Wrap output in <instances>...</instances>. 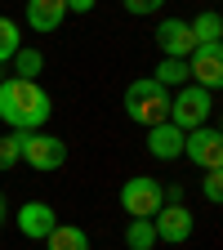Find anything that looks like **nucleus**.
I'll return each instance as SVG.
<instances>
[{"mask_svg":"<svg viewBox=\"0 0 223 250\" xmlns=\"http://www.w3.org/2000/svg\"><path fill=\"white\" fill-rule=\"evenodd\" d=\"M156 85H165L170 94L179 89V85H187V62L183 58H161V62H156V76H152Z\"/></svg>","mask_w":223,"mask_h":250,"instance_id":"16","label":"nucleus"},{"mask_svg":"<svg viewBox=\"0 0 223 250\" xmlns=\"http://www.w3.org/2000/svg\"><path fill=\"white\" fill-rule=\"evenodd\" d=\"M125 246H130V250H152L156 246L152 219H130V224H125Z\"/></svg>","mask_w":223,"mask_h":250,"instance_id":"17","label":"nucleus"},{"mask_svg":"<svg viewBox=\"0 0 223 250\" xmlns=\"http://www.w3.org/2000/svg\"><path fill=\"white\" fill-rule=\"evenodd\" d=\"M183 62H187V81H192V85H201V89H210V94L223 85V41L197 45Z\"/></svg>","mask_w":223,"mask_h":250,"instance_id":"6","label":"nucleus"},{"mask_svg":"<svg viewBox=\"0 0 223 250\" xmlns=\"http://www.w3.org/2000/svg\"><path fill=\"white\" fill-rule=\"evenodd\" d=\"M156 45H161V58H187L197 45H192V31H187L183 18H165L156 27Z\"/></svg>","mask_w":223,"mask_h":250,"instance_id":"10","label":"nucleus"},{"mask_svg":"<svg viewBox=\"0 0 223 250\" xmlns=\"http://www.w3.org/2000/svg\"><path fill=\"white\" fill-rule=\"evenodd\" d=\"M183 156L201 170H219L223 166V134L214 125H197V130L183 134Z\"/></svg>","mask_w":223,"mask_h":250,"instance_id":"7","label":"nucleus"},{"mask_svg":"<svg viewBox=\"0 0 223 250\" xmlns=\"http://www.w3.org/2000/svg\"><path fill=\"white\" fill-rule=\"evenodd\" d=\"M67 18V5L62 0H27V27L41 31V36H54Z\"/></svg>","mask_w":223,"mask_h":250,"instance_id":"12","label":"nucleus"},{"mask_svg":"<svg viewBox=\"0 0 223 250\" xmlns=\"http://www.w3.org/2000/svg\"><path fill=\"white\" fill-rule=\"evenodd\" d=\"M5 214H9V210H5V197H0V224H5Z\"/></svg>","mask_w":223,"mask_h":250,"instance_id":"23","label":"nucleus"},{"mask_svg":"<svg viewBox=\"0 0 223 250\" xmlns=\"http://www.w3.org/2000/svg\"><path fill=\"white\" fill-rule=\"evenodd\" d=\"M121 206H125V214H130V219H152L156 210L165 206L161 183H156V179H147V174L125 179V188H121Z\"/></svg>","mask_w":223,"mask_h":250,"instance_id":"5","label":"nucleus"},{"mask_svg":"<svg viewBox=\"0 0 223 250\" xmlns=\"http://www.w3.org/2000/svg\"><path fill=\"white\" fill-rule=\"evenodd\" d=\"M54 224H58V214H54L49 201H22L18 206V232L27 241H45L54 232Z\"/></svg>","mask_w":223,"mask_h":250,"instance_id":"9","label":"nucleus"},{"mask_svg":"<svg viewBox=\"0 0 223 250\" xmlns=\"http://www.w3.org/2000/svg\"><path fill=\"white\" fill-rule=\"evenodd\" d=\"M22 161H27L31 170H41V174L62 170V161H67V143H62L58 134L31 130V134H22Z\"/></svg>","mask_w":223,"mask_h":250,"instance_id":"4","label":"nucleus"},{"mask_svg":"<svg viewBox=\"0 0 223 250\" xmlns=\"http://www.w3.org/2000/svg\"><path fill=\"white\" fill-rule=\"evenodd\" d=\"M62 5H67V14H89L94 0H62Z\"/></svg>","mask_w":223,"mask_h":250,"instance_id":"22","label":"nucleus"},{"mask_svg":"<svg viewBox=\"0 0 223 250\" xmlns=\"http://www.w3.org/2000/svg\"><path fill=\"white\" fill-rule=\"evenodd\" d=\"M18 54V22L14 18H0V67Z\"/></svg>","mask_w":223,"mask_h":250,"instance_id":"19","label":"nucleus"},{"mask_svg":"<svg viewBox=\"0 0 223 250\" xmlns=\"http://www.w3.org/2000/svg\"><path fill=\"white\" fill-rule=\"evenodd\" d=\"M121 5H125V14H134V18H147V14H156V9H161L165 0H121Z\"/></svg>","mask_w":223,"mask_h":250,"instance_id":"21","label":"nucleus"},{"mask_svg":"<svg viewBox=\"0 0 223 250\" xmlns=\"http://www.w3.org/2000/svg\"><path fill=\"white\" fill-rule=\"evenodd\" d=\"M192 228H197V214L192 210H187L183 201L179 206H161V210H156L152 214V232H156V241H170V246H183L187 237H192Z\"/></svg>","mask_w":223,"mask_h":250,"instance_id":"8","label":"nucleus"},{"mask_svg":"<svg viewBox=\"0 0 223 250\" xmlns=\"http://www.w3.org/2000/svg\"><path fill=\"white\" fill-rule=\"evenodd\" d=\"M187 31H192V45H210V41L223 36V18L214 9H205V14H197L192 22H187Z\"/></svg>","mask_w":223,"mask_h":250,"instance_id":"15","label":"nucleus"},{"mask_svg":"<svg viewBox=\"0 0 223 250\" xmlns=\"http://www.w3.org/2000/svg\"><path fill=\"white\" fill-rule=\"evenodd\" d=\"M49 250H89V232L76 224H54V232L45 237Z\"/></svg>","mask_w":223,"mask_h":250,"instance_id":"13","label":"nucleus"},{"mask_svg":"<svg viewBox=\"0 0 223 250\" xmlns=\"http://www.w3.org/2000/svg\"><path fill=\"white\" fill-rule=\"evenodd\" d=\"M214 116V94L210 89H201V85H179L174 94H170V125H179V130L187 134V130H197V125H205Z\"/></svg>","mask_w":223,"mask_h":250,"instance_id":"3","label":"nucleus"},{"mask_svg":"<svg viewBox=\"0 0 223 250\" xmlns=\"http://www.w3.org/2000/svg\"><path fill=\"white\" fill-rule=\"evenodd\" d=\"M0 81H5V76H0Z\"/></svg>","mask_w":223,"mask_h":250,"instance_id":"24","label":"nucleus"},{"mask_svg":"<svg viewBox=\"0 0 223 250\" xmlns=\"http://www.w3.org/2000/svg\"><path fill=\"white\" fill-rule=\"evenodd\" d=\"M147 152L156 156V161H179V156H183V130L170 125V121L147 125Z\"/></svg>","mask_w":223,"mask_h":250,"instance_id":"11","label":"nucleus"},{"mask_svg":"<svg viewBox=\"0 0 223 250\" xmlns=\"http://www.w3.org/2000/svg\"><path fill=\"white\" fill-rule=\"evenodd\" d=\"M49 116H54V94L41 81H18V76L0 81V121L9 130H18V134L45 130Z\"/></svg>","mask_w":223,"mask_h":250,"instance_id":"1","label":"nucleus"},{"mask_svg":"<svg viewBox=\"0 0 223 250\" xmlns=\"http://www.w3.org/2000/svg\"><path fill=\"white\" fill-rule=\"evenodd\" d=\"M125 116L139 121V125H161V121H170V89L156 85L152 76L130 81V89H125Z\"/></svg>","mask_w":223,"mask_h":250,"instance_id":"2","label":"nucleus"},{"mask_svg":"<svg viewBox=\"0 0 223 250\" xmlns=\"http://www.w3.org/2000/svg\"><path fill=\"white\" fill-rule=\"evenodd\" d=\"M201 192H205V201H223V174H219V170H205Z\"/></svg>","mask_w":223,"mask_h":250,"instance_id":"20","label":"nucleus"},{"mask_svg":"<svg viewBox=\"0 0 223 250\" xmlns=\"http://www.w3.org/2000/svg\"><path fill=\"white\" fill-rule=\"evenodd\" d=\"M22 161V134L9 130V134H0V170H14Z\"/></svg>","mask_w":223,"mask_h":250,"instance_id":"18","label":"nucleus"},{"mask_svg":"<svg viewBox=\"0 0 223 250\" xmlns=\"http://www.w3.org/2000/svg\"><path fill=\"white\" fill-rule=\"evenodd\" d=\"M9 62H14V76H18V81H36V76L45 72V54L31 49V45H18V54H14Z\"/></svg>","mask_w":223,"mask_h":250,"instance_id":"14","label":"nucleus"}]
</instances>
